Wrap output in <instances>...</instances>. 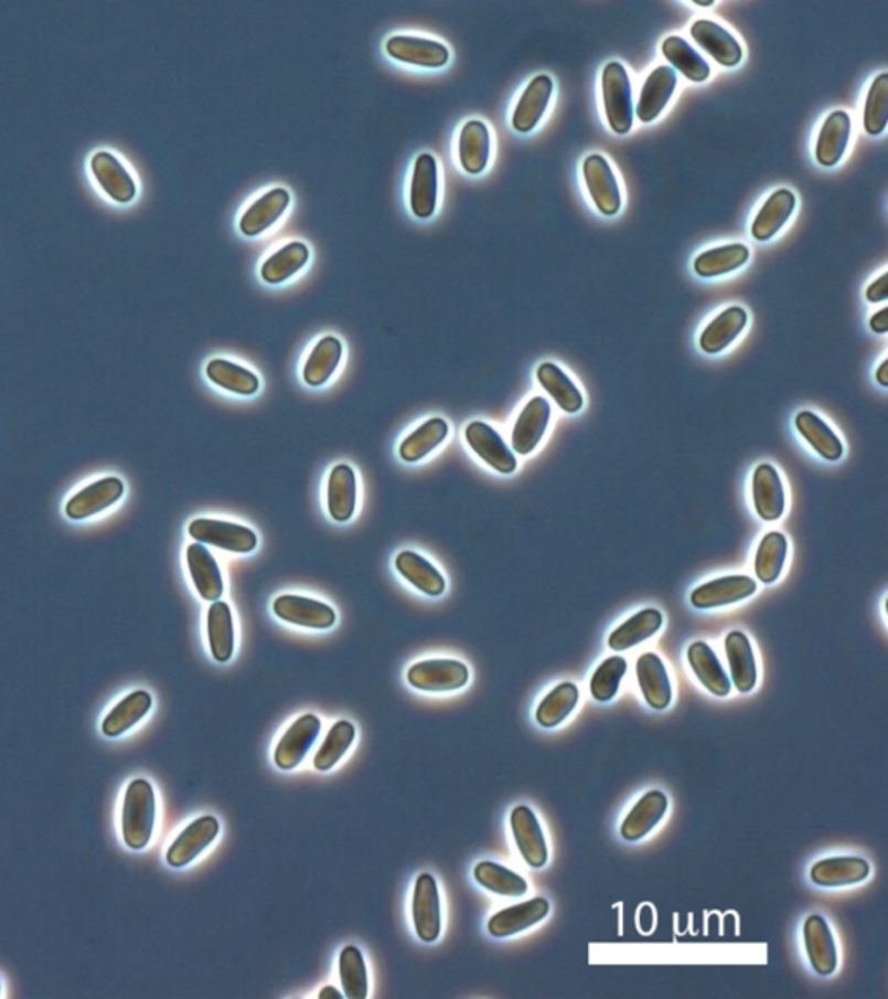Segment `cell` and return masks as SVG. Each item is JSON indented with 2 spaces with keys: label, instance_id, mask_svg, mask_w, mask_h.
<instances>
[{
  "label": "cell",
  "instance_id": "cell-4",
  "mask_svg": "<svg viewBox=\"0 0 888 999\" xmlns=\"http://www.w3.org/2000/svg\"><path fill=\"white\" fill-rule=\"evenodd\" d=\"M471 679L469 668L459 660H424L410 667L406 680L411 688L424 692H451L466 688Z\"/></svg>",
  "mask_w": 888,
  "mask_h": 999
},
{
  "label": "cell",
  "instance_id": "cell-36",
  "mask_svg": "<svg viewBox=\"0 0 888 999\" xmlns=\"http://www.w3.org/2000/svg\"><path fill=\"white\" fill-rule=\"evenodd\" d=\"M394 566L406 582L422 594L429 595V597H439L445 594V588H447L445 576L424 555L411 551L399 552L394 561Z\"/></svg>",
  "mask_w": 888,
  "mask_h": 999
},
{
  "label": "cell",
  "instance_id": "cell-21",
  "mask_svg": "<svg viewBox=\"0 0 888 999\" xmlns=\"http://www.w3.org/2000/svg\"><path fill=\"white\" fill-rule=\"evenodd\" d=\"M552 93H554V81L545 73L536 75L515 103L514 111H512V127L517 132H532L544 118L545 111L550 105Z\"/></svg>",
  "mask_w": 888,
  "mask_h": 999
},
{
  "label": "cell",
  "instance_id": "cell-56",
  "mask_svg": "<svg viewBox=\"0 0 888 999\" xmlns=\"http://www.w3.org/2000/svg\"><path fill=\"white\" fill-rule=\"evenodd\" d=\"M639 927L642 934H651L654 928V910L651 904H644L639 911Z\"/></svg>",
  "mask_w": 888,
  "mask_h": 999
},
{
  "label": "cell",
  "instance_id": "cell-33",
  "mask_svg": "<svg viewBox=\"0 0 888 999\" xmlns=\"http://www.w3.org/2000/svg\"><path fill=\"white\" fill-rule=\"evenodd\" d=\"M357 503V481L354 469L347 464L333 467L327 488V506L333 521L347 522L354 516Z\"/></svg>",
  "mask_w": 888,
  "mask_h": 999
},
{
  "label": "cell",
  "instance_id": "cell-12",
  "mask_svg": "<svg viewBox=\"0 0 888 999\" xmlns=\"http://www.w3.org/2000/svg\"><path fill=\"white\" fill-rule=\"evenodd\" d=\"M290 191L283 187H272L259 194L239 215V231L245 236H259L275 226L290 206Z\"/></svg>",
  "mask_w": 888,
  "mask_h": 999
},
{
  "label": "cell",
  "instance_id": "cell-44",
  "mask_svg": "<svg viewBox=\"0 0 888 999\" xmlns=\"http://www.w3.org/2000/svg\"><path fill=\"white\" fill-rule=\"evenodd\" d=\"M536 379L564 412L578 413L584 408V394L580 393V389L576 387L568 373L556 363L545 361L539 364Z\"/></svg>",
  "mask_w": 888,
  "mask_h": 999
},
{
  "label": "cell",
  "instance_id": "cell-29",
  "mask_svg": "<svg viewBox=\"0 0 888 999\" xmlns=\"http://www.w3.org/2000/svg\"><path fill=\"white\" fill-rule=\"evenodd\" d=\"M635 673L645 703L657 712L668 709L674 692L662 658L654 652H644L635 665Z\"/></svg>",
  "mask_w": 888,
  "mask_h": 999
},
{
  "label": "cell",
  "instance_id": "cell-16",
  "mask_svg": "<svg viewBox=\"0 0 888 999\" xmlns=\"http://www.w3.org/2000/svg\"><path fill=\"white\" fill-rule=\"evenodd\" d=\"M803 943L812 970L821 977L833 976L838 967L835 937L826 920L811 915L803 923Z\"/></svg>",
  "mask_w": 888,
  "mask_h": 999
},
{
  "label": "cell",
  "instance_id": "cell-3",
  "mask_svg": "<svg viewBox=\"0 0 888 999\" xmlns=\"http://www.w3.org/2000/svg\"><path fill=\"white\" fill-rule=\"evenodd\" d=\"M393 60L422 68H441L450 61V47L435 36L418 33H394L384 44Z\"/></svg>",
  "mask_w": 888,
  "mask_h": 999
},
{
  "label": "cell",
  "instance_id": "cell-55",
  "mask_svg": "<svg viewBox=\"0 0 888 999\" xmlns=\"http://www.w3.org/2000/svg\"><path fill=\"white\" fill-rule=\"evenodd\" d=\"M887 281L888 275L887 273H884L880 278L875 279V281H873V284L869 285L868 288H866V299H868V302L876 304L887 300Z\"/></svg>",
  "mask_w": 888,
  "mask_h": 999
},
{
  "label": "cell",
  "instance_id": "cell-41",
  "mask_svg": "<svg viewBox=\"0 0 888 999\" xmlns=\"http://www.w3.org/2000/svg\"><path fill=\"white\" fill-rule=\"evenodd\" d=\"M795 427L800 436L812 446L815 454L824 460L836 461L844 455V445L835 431L814 412H800L795 417Z\"/></svg>",
  "mask_w": 888,
  "mask_h": 999
},
{
  "label": "cell",
  "instance_id": "cell-8",
  "mask_svg": "<svg viewBox=\"0 0 888 999\" xmlns=\"http://www.w3.org/2000/svg\"><path fill=\"white\" fill-rule=\"evenodd\" d=\"M410 209L415 217L429 219L435 215L439 202V163L429 151L415 157L410 179Z\"/></svg>",
  "mask_w": 888,
  "mask_h": 999
},
{
  "label": "cell",
  "instance_id": "cell-48",
  "mask_svg": "<svg viewBox=\"0 0 888 999\" xmlns=\"http://www.w3.org/2000/svg\"><path fill=\"white\" fill-rule=\"evenodd\" d=\"M788 540L783 533L771 531L763 536L755 554V575L766 585L778 582L787 563Z\"/></svg>",
  "mask_w": 888,
  "mask_h": 999
},
{
  "label": "cell",
  "instance_id": "cell-38",
  "mask_svg": "<svg viewBox=\"0 0 888 999\" xmlns=\"http://www.w3.org/2000/svg\"><path fill=\"white\" fill-rule=\"evenodd\" d=\"M726 655L736 689L742 694L753 691L757 686V660L750 639L742 631H730L726 637Z\"/></svg>",
  "mask_w": 888,
  "mask_h": 999
},
{
  "label": "cell",
  "instance_id": "cell-40",
  "mask_svg": "<svg viewBox=\"0 0 888 999\" xmlns=\"http://www.w3.org/2000/svg\"><path fill=\"white\" fill-rule=\"evenodd\" d=\"M207 637L212 658L217 663L232 660L235 655V624L232 607L223 601H215L208 607Z\"/></svg>",
  "mask_w": 888,
  "mask_h": 999
},
{
  "label": "cell",
  "instance_id": "cell-20",
  "mask_svg": "<svg viewBox=\"0 0 888 999\" xmlns=\"http://www.w3.org/2000/svg\"><path fill=\"white\" fill-rule=\"evenodd\" d=\"M548 911H550V904H548L547 899H529L526 903L505 907V910L499 911L496 915L491 916L490 922H488V932L496 939L521 934V932L535 927L539 922H544L547 918Z\"/></svg>",
  "mask_w": 888,
  "mask_h": 999
},
{
  "label": "cell",
  "instance_id": "cell-17",
  "mask_svg": "<svg viewBox=\"0 0 888 999\" xmlns=\"http://www.w3.org/2000/svg\"><path fill=\"white\" fill-rule=\"evenodd\" d=\"M124 491H126V486H124L122 479H99L69 498L66 502L65 514L74 521L93 518L117 503L122 498Z\"/></svg>",
  "mask_w": 888,
  "mask_h": 999
},
{
  "label": "cell",
  "instance_id": "cell-42",
  "mask_svg": "<svg viewBox=\"0 0 888 999\" xmlns=\"http://www.w3.org/2000/svg\"><path fill=\"white\" fill-rule=\"evenodd\" d=\"M205 373H207L208 381L220 385L224 391L238 394V396H254L260 389L259 376L256 373L244 364L235 363L226 358H214L208 361Z\"/></svg>",
  "mask_w": 888,
  "mask_h": 999
},
{
  "label": "cell",
  "instance_id": "cell-50",
  "mask_svg": "<svg viewBox=\"0 0 888 999\" xmlns=\"http://www.w3.org/2000/svg\"><path fill=\"white\" fill-rule=\"evenodd\" d=\"M474 879L486 891L503 897H523L527 892V882L521 874L496 862H479L474 868Z\"/></svg>",
  "mask_w": 888,
  "mask_h": 999
},
{
  "label": "cell",
  "instance_id": "cell-5",
  "mask_svg": "<svg viewBox=\"0 0 888 999\" xmlns=\"http://www.w3.org/2000/svg\"><path fill=\"white\" fill-rule=\"evenodd\" d=\"M188 533L195 542L235 554H248L256 551L257 546V534L250 528L221 519H195L191 521Z\"/></svg>",
  "mask_w": 888,
  "mask_h": 999
},
{
  "label": "cell",
  "instance_id": "cell-53",
  "mask_svg": "<svg viewBox=\"0 0 888 999\" xmlns=\"http://www.w3.org/2000/svg\"><path fill=\"white\" fill-rule=\"evenodd\" d=\"M629 663L623 656H609L597 667L590 680V694L593 700L608 703L620 691L621 680L627 676Z\"/></svg>",
  "mask_w": 888,
  "mask_h": 999
},
{
  "label": "cell",
  "instance_id": "cell-13",
  "mask_svg": "<svg viewBox=\"0 0 888 999\" xmlns=\"http://www.w3.org/2000/svg\"><path fill=\"white\" fill-rule=\"evenodd\" d=\"M466 442L472 451L496 472L512 474L517 469V458L512 454V449L486 422L475 421L467 425Z\"/></svg>",
  "mask_w": 888,
  "mask_h": 999
},
{
  "label": "cell",
  "instance_id": "cell-10",
  "mask_svg": "<svg viewBox=\"0 0 888 999\" xmlns=\"http://www.w3.org/2000/svg\"><path fill=\"white\" fill-rule=\"evenodd\" d=\"M221 825L214 816H202L184 828L167 850V864L184 868L195 861L220 837Z\"/></svg>",
  "mask_w": 888,
  "mask_h": 999
},
{
  "label": "cell",
  "instance_id": "cell-24",
  "mask_svg": "<svg viewBox=\"0 0 888 999\" xmlns=\"http://www.w3.org/2000/svg\"><path fill=\"white\" fill-rule=\"evenodd\" d=\"M460 166L469 174H481L490 163L491 132L486 121L481 118H469L460 127L457 141Z\"/></svg>",
  "mask_w": 888,
  "mask_h": 999
},
{
  "label": "cell",
  "instance_id": "cell-19",
  "mask_svg": "<svg viewBox=\"0 0 888 999\" xmlns=\"http://www.w3.org/2000/svg\"><path fill=\"white\" fill-rule=\"evenodd\" d=\"M90 169L99 187L115 202L127 203L135 199L138 191L135 178L117 155L106 150L96 151L90 157Z\"/></svg>",
  "mask_w": 888,
  "mask_h": 999
},
{
  "label": "cell",
  "instance_id": "cell-47",
  "mask_svg": "<svg viewBox=\"0 0 888 999\" xmlns=\"http://www.w3.org/2000/svg\"><path fill=\"white\" fill-rule=\"evenodd\" d=\"M662 53L670 61V65L678 70L687 81L699 84L710 77L712 68L708 61L686 39L678 35L666 36L662 44Z\"/></svg>",
  "mask_w": 888,
  "mask_h": 999
},
{
  "label": "cell",
  "instance_id": "cell-32",
  "mask_svg": "<svg viewBox=\"0 0 888 999\" xmlns=\"http://www.w3.org/2000/svg\"><path fill=\"white\" fill-rule=\"evenodd\" d=\"M687 661H689L691 670L694 676L698 677L703 688L717 698H726L730 694L732 682L727 677L726 670L718 661L717 655L708 644L698 640L693 642L687 649Z\"/></svg>",
  "mask_w": 888,
  "mask_h": 999
},
{
  "label": "cell",
  "instance_id": "cell-46",
  "mask_svg": "<svg viewBox=\"0 0 888 999\" xmlns=\"http://www.w3.org/2000/svg\"><path fill=\"white\" fill-rule=\"evenodd\" d=\"M151 704H153V700H151L150 692H130L129 697L124 698V700L106 715V719L101 724L103 734L108 737L122 736L129 729L138 725L139 722L148 715V712L151 710Z\"/></svg>",
  "mask_w": 888,
  "mask_h": 999
},
{
  "label": "cell",
  "instance_id": "cell-54",
  "mask_svg": "<svg viewBox=\"0 0 888 999\" xmlns=\"http://www.w3.org/2000/svg\"><path fill=\"white\" fill-rule=\"evenodd\" d=\"M888 120V73H880L869 85L864 103V130L869 136H880Z\"/></svg>",
  "mask_w": 888,
  "mask_h": 999
},
{
  "label": "cell",
  "instance_id": "cell-43",
  "mask_svg": "<svg viewBox=\"0 0 888 999\" xmlns=\"http://www.w3.org/2000/svg\"><path fill=\"white\" fill-rule=\"evenodd\" d=\"M448 433H450V425L445 418H429V421L418 425L414 433L408 434L403 439L398 449L399 458L408 461V464H417V461L424 460L427 455L432 454L439 445L445 443Z\"/></svg>",
  "mask_w": 888,
  "mask_h": 999
},
{
  "label": "cell",
  "instance_id": "cell-31",
  "mask_svg": "<svg viewBox=\"0 0 888 999\" xmlns=\"http://www.w3.org/2000/svg\"><path fill=\"white\" fill-rule=\"evenodd\" d=\"M311 257V251L301 240H290L269 254L260 264V278L269 285L283 284L301 272Z\"/></svg>",
  "mask_w": 888,
  "mask_h": 999
},
{
  "label": "cell",
  "instance_id": "cell-37",
  "mask_svg": "<svg viewBox=\"0 0 888 999\" xmlns=\"http://www.w3.org/2000/svg\"><path fill=\"white\" fill-rule=\"evenodd\" d=\"M344 357V346L335 336L321 337L309 352L302 369V379L309 387H321L332 379Z\"/></svg>",
  "mask_w": 888,
  "mask_h": 999
},
{
  "label": "cell",
  "instance_id": "cell-45",
  "mask_svg": "<svg viewBox=\"0 0 888 999\" xmlns=\"http://www.w3.org/2000/svg\"><path fill=\"white\" fill-rule=\"evenodd\" d=\"M750 259V248L745 243H729L723 247L702 252L694 261V273L699 278H717L745 266Z\"/></svg>",
  "mask_w": 888,
  "mask_h": 999
},
{
  "label": "cell",
  "instance_id": "cell-9",
  "mask_svg": "<svg viewBox=\"0 0 888 999\" xmlns=\"http://www.w3.org/2000/svg\"><path fill=\"white\" fill-rule=\"evenodd\" d=\"M588 194L601 214L617 215L621 209V190L614 170L602 155H588L584 162Z\"/></svg>",
  "mask_w": 888,
  "mask_h": 999
},
{
  "label": "cell",
  "instance_id": "cell-27",
  "mask_svg": "<svg viewBox=\"0 0 888 999\" xmlns=\"http://www.w3.org/2000/svg\"><path fill=\"white\" fill-rule=\"evenodd\" d=\"M677 87V72L672 66L660 65L645 78L639 96V120L644 124L656 120L668 105Z\"/></svg>",
  "mask_w": 888,
  "mask_h": 999
},
{
  "label": "cell",
  "instance_id": "cell-58",
  "mask_svg": "<svg viewBox=\"0 0 888 999\" xmlns=\"http://www.w3.org/2000/svg\"><path fill=\"white\" fill-rule=\"evenodd\" d=\"M320 999H342L344 998V992L339 991L338 988H333V986H327V988L321 989L320 995H318Z\"/></svg>",
  "mask_w": 888,
  "mask_h": 999
},
{
  "label": "cell",
  "instance_id": "cell-49",
  "mask_svg": "<svg viewBox=\"0 0 888 999\" xmlns=\"http://www.w3.org/2000/svg\"><path fill=\"white\" fill-rule=\"evenodd\" d=\"M578 700H580V691L573 682L556 686L538 704L535 713L536 722L545 729L557 727L571 715Z\"/></svg>",
  "mask_w": 888,
  "mask_h": 999
},
{
  "label": "cell",
  "instance_id": "cell-26",
  "mask_svg": "<svg viewBox=\"0 0 888 999\" xmlns=\"http://www.w3.org/2000/svg\"><path fill=\"white\" fill-rule=\"evenodd\" d=\"M871 873L869 862L854 855L821 859L811 868V880L824 889L856 885L864 882Z\"/></svg>",
  "mask_w": 888,
  "mask_h": 999
},
{
  "label": "cell",
  "instance_id": "cell-57",
  "mask_svg": "<svg viewBox=\"0 0 888 999\" xmlns=\"http://www.w3.org/2000/svg\"><path fill=\"white\" fill-rule=\"evenodd\" d=\"M888 309L884 308L880 311L875 312L871 316V320H869V327H871L873 332L875 333H887L888 330V320H887Z\"/></svg>",
  "mask_w": 888,
  "mask_h": 999
},
{
  "label": "cell",
  "instance_id": "cell-14",
  "mask_svg": "<svg viewBox=\"0 0 888 999\" xmlns=\"http://www.w3.org/2000/svg\"><path fill=\"white\" fill-rule=\"evenodd\" d=\"M511 828L515 846L527 867L544 868L548 861L544 830L535 812L527 806H517L511 814Z\"/></svg>",
  "mask_w": 888,
  "mask_h": 999
},
{
  "label": "cell",
  "instance_id": "cell-39",
  "mask_svg": "<svg viewBox=\"0 0 888 999\" xmlns=\"http://www.w3.org/2000/svg\"><path fill=\"white\" fill-rule=\"evenodd\" d=\"M663 625L662 612L648 607L630 616L617 630L611 631L608 644L613 651H627L656 636Z\"/></svg>",
  "mask_w": 888,
  "mask_h": 999
},
{
  "label": "cell",
  "instance_id": "cell-51",
  "mask_svg": "<svg viewBox=\"0 0 888 999\" xmlns=\"http://www.w3.org/2000/svg\"><path fill=\"white\" fill-rule=\"evenodd\" d=\"M339 977L345 998L365 999L368 996V971L365 958L356 946H345L339 956Z\"/></svg>",
  "mask_w": 888,
  "mask_h": 999
},
{
  "label": "cell",
  "instance_id": "cell-1",
  "mask_svg": "<svg viewBox=\"0 0 888 999\" xmlns=\"http://www.w3.org/2000/svg\"><path fill=\"white\" fill-rule=\"evenodd\" d=\"M157 798L147 779H135L127 786L122 806V838L132 850H142L153 837Z\"/></svg>",
  "mask_w": 888,
  "mask_h": 999
},
{
  "label": "cell",
  "instance_id": "cell-35",
  "mask_svg": "<svg viewBox=\"0 0 888 999\" xmlns=\"http://www.w3.org/2000/svg\"><path fill=\"white\" fill-rule=\"evenodd\" d=\"M796 206V196L793 191L778 190L763 202L759 214L755 215L751 224V236L759 242L774 238L781 227L788 223Z\"/></svg>",
  "mask_w": 888,
  "mask_h": 999
},
{
  "label": "cell",
  "instance_id": "cell-18",
  "mask_svg": "<svg viewBox=\"0 0 888 999\" xmlns=\"http://www.w3.org/2000/svg\"><path fill=\"white\" fill-rule=\"evenodd\" d=\"M755 512L762 521L772 522L783 518L787 507L783 481L771 464H760L751 481Z\"/></svg>",
  "mask_w": 888,
  "mask_h": 999
},
{
  "label": "cell",
  "instance_id": "cell-34",
  "mask_svg": "<svg viewBox=\"0 0 888 999\" xmlns=\"http://www.w3.org/2000/svg\"><path fill=\"white\" fill-rule=\"evenodd\" d=\"M748 312L741 306H730L715 316L699 337V348L706 354H718L729 348L747 328Z\"/></svg>",
  "mask_w": 888,
  "mask_h": 999
},
{
  "label": "cell",
  "instance_id": "cell-25",
  "mask_svg": "<svg viewBox=\"0 0 888 999\" xmlns=\"http://www.w3.org/2000/svg\"><path fill=\"white\" fill-rule=\"evenodd\" d=\"M691 36L705 49L718 65L736 66L741 63L742 47L729 30L712 20H698L691 24Z\"/></svg>",
  "mask_w": 888,
  "mask_h": 999
},
{
  "label": "cell",
  "instance_id": "cell-2",
  "mask_svg": "<svg viewBox=\"0 0 888 999\" xmlns=\"http://www.w3.org/2000/svg\"><path fill=\"white\" fill-rule=\"evenodd\" d=\"M602 103L606 118L614 132L629 134L633 126L632 82L625 66L611 61L602 70Z\"/></svg>",
  "mask_w": 888,
  "mask_h": 999
},
{
  "label": "cell",
  "instance_id": "cell-11",
  "mask_svg": "<svg viewBox=\"0 0 888 999\" xmlns=\"http://www.w3.org/2000/svg\"><path fill=\"white\" fill-rule=\"evenodd\" d=\"M321 733V722L313 713L299 716L285 731L275 750V764L278 769L292 770L304 761L311 746L317 743Z\"/></svg>",
  "mask_w": 888,
  "mask_h": 999
},
{
  "label": "cell",
  "instance_id": "cell-22",
  "mask_svg": "<svg viewBox=\"0 0 888 999\" xmlns=\"http://www.w3.org/2000/svg\"><path fill=\"white\" fill-rule=\"evenodd\" d=\"M668 810V798L660 789H651L639 798L621 822L620 835L627 842H639L660 825Z\"/></svg>",
  "mask_w": 888,
  "mask_h": 999
},
{
  "label": "cell",
  "instance_id": "cell-23",
  "mask_svg": "<svg viewBox=\"0 0 888 999\" xmlns=\"http://www.w3.org/2000/svg\"><path fill=\"white\" fill-rule=\"evenodd\" d=\"M550 403L535 396L527 401L512 431V448L515 454L529 455L539 445L550 422Z\"/></svg>",
  "mask_w": 888,
  "mask_h": 999
},
{
  "label": "cell",
  "instance_id": "cell-52",
  "mask_svg": "<svg viewBox=\"0 0 888 999\" xmlns=\"http://www.w3.org/2000/svg\"><path fill=\"white\" fill-rule=\"evenodd\" d=\"M354 737H356V729L351 722H335L329 734H327L323 745L314 755V769L320 770V773L333 769L347 753V750L351 748V745H353Z\"/></svg>",
  "mask_w": 888,
  "mask_h": 999
},
{
  "label": "cell",
  "instance_id": "cell-30",
  "mask_svg": "<svg viewBox=\"0 0 888 999\" xmlns=\"http://www.w3.org/2000/svg\"><path fill=\"white\" fill-rule=\"evenodd\" d=\"M850 115L844 109L827 115L815 142V160L823 167H835L844 158L850 141Z\"/></svg>",
  "mask_w": 888,
  "mask_h": 999
},
{
  "label": "cell",
  "instance_id": "cell-28",
  "mask_svg": "<svg viewBox=\"0 0 888 999\" xmlns=\"http://www.w3.org/2000/svg\"><path fill=\"white\" fill-rule=\"evenodd\" d=\"M186 563L191 580L203 601H220L224 594L223 575L207 546L203 543H191L186 549Z\"/></svg>",
  "mask_w": 888,
  "mask_h": 999
},
{
  "label": "cell",
  "instance_id": "cell-6",
  "mask_svg": "<svg viewBox=\"0 0 888 999\" xmlns=\"http://www.w3.org/2000/svg\"><path fill=\"white\" fill-rule=\"evenodd\" d=\"M411 916L418 939L426 944L436 943L441 935V897L435 876L424 873L415 882Z\"/></svg>",
  "mask_w": 888,
  "mask_h": 999
},
{
  "label": "cell",
  "instance_id": "cell-59",
  "mask_svg": "<svg viewBox=\"0 0 888 999\" xmlns=\"http://www.w3.org/2000/svg\"><path fill=\"white\" fill-rule=\"evenodd\" d=\"M888 361H881L880 366H878V372H876V381L881 387H887L888 385V376H887Z\"/></svg>",
  "mask_w": 888,
  "mask_h": 999
},
{
  "label": "cell",
  "instance_id": "cell-15",
  "mask_svg": "<svg viewBox=\"0 0 888 999\" xmlns=\"http://www.w3.org/2000/svg\"><path fill=\"white\" fill-rule=\"evenodd\" d=\"M757 592V583L750 576L730 575L712 580L694 588L691 594V604L696 609H715V607L729 606L741 603Z\"/></svg>",
  "mask_w": 888,
  "mask_h": 999
},
{
  "label": "cell",
  "instance_id": "cell-7",
  "mask_svg": "<svg viewBox=\"0 0 888 999\" xmlns=\"http://www.w3.org/2000/svg\"><path fill=\"white\" fill-rule=\"evenodd\" d=\"M272 613L287 624L313 630H329L338 621V615L329 604L304 595L287 594L276 597Z\"/></svg>",
  "mask_w": 888,
  "mask_h": 999
}]
</instances>
